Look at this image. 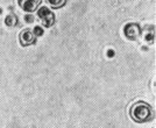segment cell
<instances>
[{"mask_svg":"<svg viewBox=\"0 0 156 128\" xmlns=\"http://www.w3.org/2000/svg\"><path fill=\"white\" fill-rule=\"evenodd\" d=\"M124 34L125 36L130 41H136L141 35V27L135 22L127 23L124 27Z\"/></svg>","mask_w":156,"mask_h":128,"instance_id":"3","label":"cell"},{"mask_svg":"<svg viewBox=\"0 0 156 128\" xmlns=\"http://www.w3.org/2000/svg\"><path fill=\"white\" fill-rule=\"evenodd\" d=\"M153 37H154V36H153V34H149V35H147V36H146V40H147L149 43H153Z\"/></svg>","mask_w":156,"mask_h":128,"instance_id":"10","label":"cell"},{"mask_svg":"<svg viewBox=\"0 0 156 128\" xmlns=\"http://www.w3.org/2000/svg\"><path fill=\"white\" fill-rule=\"evenodd\" d=\"M5 23H6V26H8V27H14V26L18 23V18H16V15H15V14H9L8 16H6V19H5Z\"/></svg>","mask_w":156,"mask_h":128,"instance_id":"7","label":"cell"},{"mask_svg":"<svg viewBox=\"0 0 156 128\" xmlns=\"http://www.w3.org/2000/svg\"><path fill=\"white\" fill-rule=\"evenodd\" d=\"M129 116L133 121L137 123H144L154 118V111L153 107L146 101H136L132 105L129 109Z\"/></svg>","mask_w":156,"mask_h":128,"instance_id":"1","label":"cell"},{"mask_svg":"<svg viewBox=\"0 0 156 128\" xmlns=\"http://www.w3.org/2000/svg\"><path fill=\"white\" fill-rule=\"evenodd\" d=\"M42 0H18L19 6L28 13H33L34 11H36L39 6L41 5Z\"/></svg>","mask_w":156,"mask_h":128,"instance_id":"5","label":"cell"},{"mask_svg":"<svg viewBox=\"0 0 156 128\" xmlns=\"http://www.w3.org/2000/svg\"><path fill=\"white\" fill-rule=\"evenodd\" d=\"M19 41L21 45L23 47H28V45H32L36 42V36L34 35L32 29L27 28L25 30L20 33V36H19Z\"/></svg>","mask_w":156,"mask_h":128,"instance_id":"4","label":"cell"},{"mask_svg":"<svg viewBox=\"0 0 156 128\" xmlns=\"http://www.w3.org/2000/svg\"><path fill=\"white\" fill-rule=\"evenodd\" d=\"M47 4L50 7L55 8V9H58V8H62V7L65 6L66 4V0H46Z\"/></svg>","mask_w":156,"mask_h":128,"instance_id":"6","label":"cell"},{"mask_svg":"<svg viewBox=\"0 0 156 128\" xmlns=\"http://www.w3.org/2000/svg\"><path fill=\"white\" fill-rule=\"evenodd\" d=\"M33 33H34L35 36H42V35H43V29H42L41 27H35Z\"/></svg>","mask_w":156,"mask_h":128,"instance_id":"8","label":"cell"},{"mask_svg":"<svg viewBox=\"0 0 156 128\" xmlns=\"http://www.w3.org/2000/svg\"><path fill=\"white\" fill-rule=\"evenodd\" d=\"M25 21L28 22V23H30V22L34 21V18H33L32 15H26V16H25Z\"/></svg>","mask_w":156,"mask_h":128,"instance_id":"9","label":"cell"},{"mask_svg":"<svg viewBox=\"0 0 156 128\" xmlns=\"http://www.w3.org/2000/svg\"><path fill=\"white\" fill-rule=\"evenodd\" d=\"M107 56H108V57H113V56H114V51L108 50V51H107Z\"/></svg>","mask_w":156,"mask_h":128,"instance_id":"11","label":"cell"},{"mask_svg":"<svg viewBox=\"0 0 156 128\" xmlns=\"http://www.w3.org/2000/svg\"><path fill=\"white\" fill-rule=\"evenodd\" d=\"M37 18L40 19V21L43 23L44 27L49 28L55 23V14L52 13V11H50L48 7L43 6L41 7L37 11Z\"/></svg>","mask_w":156,"mask_h":128,"instance_id":"2","label":"cell"}]
</instances>
